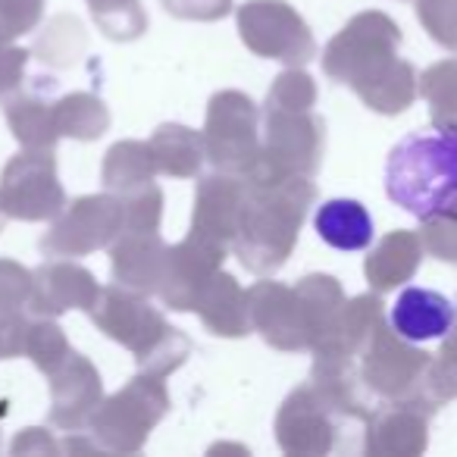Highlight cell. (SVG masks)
Wrapping results in <instances>:
<instances>
[{
	"label": "cell",
	"mask_w": 457,
	"mask_h": 457,
	"mask_svg": "<svg viewBox=\"0 0 457 457\" xmlns=\"http://www.w3.org/2000/svg\"><path fill=\"white\" fill-rule=\"evenodd\" d=\"M29 57H32V54L16 47L13 41H7L4 35H0V101L22 85Z\"/></svg>",
	"instance_id": "32"
},
{
	"label": "cell",
	"mask_w": 457,
	"mask_h": 457,
	"mask_svg": "<svg viewBox=\"0 0 457 457\" xmlns=\"http://www.w3.org/2000/svg\"><path fill=\"white\" fill-rule=\"evenodd\" d=\"M85 51V29L76 16H54L47 22V29L41 32L35 54L45 66H57L66 70L79 60V54Z\"/></svg>",
	"instance_id": "24"
},
{
	"label": "cell",
	"mask_w": 457,
	"mask_h": 457,
	"mask_svg": "<svg viewBox=\"0 0 457 457\" xmlns=\"http://www.w3.org/2000/svg\"><path fill=\"white\" fill-rule=\"evenodd\" d=\"M228 251H220L201 238L188 236L185 242L172 245L166 257L163 286H160V301L179 313H191L201 298L204 286L213 279L226 263Z\"/></svg>",
	"instance_id": "13"
},
{
	"label": "cell",
	"mask_w": 457,
	"mask_h": 457,
	"mask_svg": "<svg viewBox=\"0 0 457 457\" xmlns=\"http://www.w3.org/2000/svg\"><path fill=\"white\" fill-rule=\"evenodd\" d=\"M91 20L110 41H138L147 32L141 0H88Z\"/></svg>",
	"instance_id": "25"
},
{
	"label": "cell",
	"mask_w": 457,
	"mask_h": 457,
	"mask_svg": "<svg viewBox=\"0 0 457 457\" xmlns=\"http://www.w3.org/2000/svg\"><path fill=\"white\" fill-rule=\"evenodd\" d=\"M313 197L317 191L311 176L245 179V201L232 251L248 273L273 276L286 267Z\"/></svg>",
	"instance_id": "1"
},
{
	"label": "cell",
	"mask_w": 457,
	"mask_h": 457,
	"mask_svg": "<svg viewBox=\"0 0 457 457\" xmlns=\"http://www.w3.org/2000/svg\"><path fill=\"white\" fill-rule=\"evenodd\" d=\"M245 47L263 60L301 66L313 57V35L286 0H248L236 13Z\"/></svg>",
	"instance_id": "10"
},
{
	"label": "cell",
	"mask_w": 457,
	"mask_h": 457,
	"mask_svg": "<svg viewBox=\"0 0 457 457\" xmlns=\"http://www.w3.org/2000/svg\"><path fill=\"white\" fill-rule=\"evenodd\" d=\"M26 332H29L26 317L0 323V361H13V357L26 354Z\"/></svg>",
	"instance_id": "34"
},
{
	"label": "cell",
	"mask_w": 457,
	"mask_h": 457,
	"mask_svg": "<svg viewBox=\"0 0 457 457\" xmlns=\"http://www.w3.org/2000/svg\"><path fill=\"white\" fill-rule=\"evenodd\" d=\"M320 157H323V122L311 110L263 107L261 154L245 179L313 176Z\"/></svg>",
	"instance_id": "6"
},
{
	"label": "cell",
	"mask_w": 457,
	"mask_h": 457,
	"mask_svg": "<svg viewBox=\"0 0 457 457\" xmlns=\"http://www.w3.org/2000/svg\"><path fill=\"white\" fill-rule=\"evenodd\" d=\"M45 20V0H0V35L16 41L35 32Z\"/></svg>",
	"instance_id": "30"
},
{
	"label": "cell",
	"mask_w": 457,
	"mask_h": 457,
	"mask_svg": "<svg viewBox=\"0 0 457 457\" xmlns=\"http://www.w3.org/2000/svg\"><path fill=\"white\" fill-rule=\"evenodd\" d=\"M122 226H126V213H122L120 195L113 191L82 195L66 204L38 248L47 257H85L91 251L110 248L120 238Z\"/></svg>",
	"instance_id": "9"
},
{
	"label": "cell",
	"mask_w": 457,
	"mask_h": 457,
	"mask_svg": "<svg viewBox=\"0 0 457 457\" xmlns=\"http://www.w3.org/2000/svg\"><path fill=\"white\" fill-rule=\"evenodd\" d=\"M60 445L54 442V436L47 429H38V426H32V429H22L20 436L13 438V445H10V454L13 457H22V454H60Z\"/></svg>",
	"instance_id": "33"
},
{
	"label": "cell",
	"mask_w": 457,
	"mask_h": 457,
	"mask_svg": "<svg viewBox=\"0 0 457 457\" xmlns=\"http://www.w3.org/2000/svg\"><path fill=\"white\" fill-rule=\"evenodd\" d=\"M207 160L222 172L248 176L261 154V110L245 91H216L204 120Z\"/></svg>",
	"instance_id": "7"
},
{
	"label": "cell",
	"mask_w": 457,
	"mask_h": 457,
	"mask_svg": "<svg viewBox=\"0 0 457 457\" xmlns=\"http://www.w3.org/2000/svg\"><path fill=\"white\" fill-rule=\"evenodd\" d=\"M4 113L13 138L32 151H54L57 132V82L54 79H29L4 97Z\"/></svg>",
	"instance_id": "14"
},
{
	"label": "cell",
	"mask_w": 457,
	"mask_h": 457,
	"mask_svg": "<svg viewBox=\"0 0 457 457\" xmlns=\"http://www.w3.org/2000/svg\"><path fill=\"white\" fill-rule=\"evenodd\" d=\"M29 298H32V270L0 257V323L26 317Z\"/></svg>",
	"instance_id": "27"
},
{
	"label": "cell",
	"mask_w": 457,
	"mask_h": 457,
	"mask_svg": "<svg viewBox=\"0 0 457 457\" xmlns=\"http://www.w3.org/2000/svg\"><path fill=\"white\" fill-rule=\"evenodd\" d=\"M72 354V345L66 342V332L54 323V317H35L29 320L26 332V357L41 370L45 376H51L66 357Z\"/></svg>",
	"instance_id": "26"
},
{
	"label": "cell",
	"mask_w": 457,
	"mask_h": 457,
	"mask_svg": "<svg viewBox=\"0 0 457 457\" xmlns=\"http://www.w3.org/2000/svg\"><path fill=\"white\" fill-rule=\"evenodd\" d=\"M245 201V176L236 172H210L197 182L195 191V213H191L188 236L213 245L220 251H228L236 242L238 213Z\"/></svg>",
	"instance_id": "12"
},
{
	"label": "cell",
	"mask_w": 457,
	"mask_h": 457,
	"mask_svg": "<svg viewBox=\"0 0 457 457\" xmlns=\"http://www.w3.org/2000/svg\"><path fill=\"white\" fill-rule=\"evenodd\" d=\"M66 207V191L57 176L54 151H32L26 147L16 154L0 172V210L10 220L45 222L57 220Z\"/></svg>",
	"instance_id": "8"
},
{
	"label": "cell",
	"mask_w": 457,
	"mask_h": 457,
	"mask_svg": "<svg viewBox=\"0 0 457 457\" xmlns=\"http://www.w3.org/2000/svg\"><path fill=\"white\" fill-rule=\"evenodd\" d=\"M454 326V304L442 292L411 286L392 304V329L407 342L445 338Z\"/></svg>",
	"instance_id": "18"
},
{
	"label": "cell",
	"mask_w": 457,
	"mask_h": 457,
	"mask_svg": "<svg viewBox=\"0 0 457 457\" xmlns=\"http://www.w3.org/2000/svg\"><path fill=\"white\" fill-rule=\"evenodd\" d=\"M317 101V88L313 79L301 70H286L273 79L267 91V104L263 107H292V110H311Z\"/></svg>",
	"instance_id": "29"
},
{
	"label": "cell",
	"mask_w": 457,
	"mask_h": 457,
	"mask_svg": "<svg viewBox=\"0 0 457 457\" xmlns=\"http://www.w3.org/2000/svg\"><path fill=\"white\" fill-rule=\"evenodd\" d=\"M276 442L286 454H326L332 445V426L326 413V395L317 386H301L282 401L276 413Z\"/></svg>",
	"instance_id": "16"
},
{
	"label": "cell",
	"mask_w": 457,
	"mask_h": 457,
	"mask_svg": "<svg viewBox=\"0 0 457 457\" xmlns=\"http://www.w3.org/2000/svg\"><path fill=\"white\" fill-rule=\"evenodd\" d=\"M166 413H170V392L163 386V376L138 370V376H132L120 392L101 401L88 423V436L101 445V451L138 454Z\"/></svg>",
	"instance_id": "5"
},
{
	"label": "cell",
	"mask_w": 457,
	"mask_h": 457,
	"mask_svg": "<svg viewBox=\"0 0 457 457\" xmlns=\"http://www.w3.org/2000/svg\"><path fill=\"white\" fill-rule=\"evenodd\" d=\"M51 426L63 432H85L104 401V379L85 354L72 351L51 376Z\"/></svg>",
	"instance_id": "11"
},
{
	"label": "cell",
	"mask_w": 457,
	"mask_h": 457,
	"mask_svg": "<svg viewBox=\"0 0 457 457\" xmlns=\"http://www.w3.org/2000/svg\"><path fill=\"white\" fill-rule=\"evenodd\" d=\"M88 313L104 336L132 351L138 370L145 373L166 379L191 357V338L166 323V317L151 307L145 295H135L122 286L101 288Z\"/></svg>",
	"instance_id": "4"
},
{
	"label": "cell",
	"mask_w": 457,
	"mask_h": 457,
	"mask_svg": "<svg viewBox=\"0 0 457 457\" xmlns=\"http://www.w3.org/2000/svg\"><path fill=\"white\" fill-rule=\"evenodd\" d=\"M313 228L336 251H363L373 242V216L354 197L326 201L313 216Z\"/></svg>",
	"instance_id": "20"
},
{
	"label": "cell",
	"mask_w": 457,
	"mask_h": 457,
	"mask_svg": "<svg viewBox=\"0 0 457 457\" xmlns=\"http://www.w3.org/2000/svg\"><path fill=\"white\" fill-rule=\"evenodd\" d=\"M7 220H10V216L4 213V210H0V232H4V226H7Z\"/></svg>",
	"instance_id": "35"
},
{
	"label": "cell",
	"mask_w": 457,
	"mask_h": 457,
	"mask_svg": "<svg viewBox=\"0 0 457 457\" xmlns=\"http://www.w3.org/2000/svg\"><path fill=\"white\" fill-rule=\"evenodd\" d=\"M386 195L420 222L457 220V132H413L386 160Z\"/></svg>",
	"instance_id": "2"
},
{
	"label": "cell",
	"mask_w": 457,
	"mask_h": 457,
	"mask_svg": "<svg viewBox=\"0 0 457 457\" xmlns=\"http://www.w3.org/2000/svg\"><path fill=\"white\" fill-rule=\"evenodd\" d=\"M157 163H154V154L147 141H116L107 154H104L101 166V182L113 195H129V191H138L145 185H151L157 179Z\"/></svg>",
	"instance_id": "22"
},
{
	"label": "cell",
	"mask_w": 457,
	"mask_h": 457,
	"mask_svg": "<svg viewBox=\"0 0 457 457\" xmlns=\"http://www.w3.org/2000/svg\"><path fill=\"white\" fill-rule=\"evenodd\" d=\"M338 286L329 276H307L298 288L263 279L248 288L251 326L276 351L317 348L332 329Z\"/></svg>",
	"instance_id": "3"
},
{
	"label": "cell",
	"mask_w": 457,
	"mask_h": 457,
	"mask_svg": "<svg viewBox=\"0 0 457 457\" xmlns=\"http://www.w3.org/2000/svg\"><path fill=\"white\" fill-rule=\"evenodd\" d=\"M195 313L201 317V323L220 338H245L248 332H254V326H251V311H248V292H245L236 276L226 273V270H220V273L204 286L201 298H197V304H195Z\"/></svg>",
	"instance_id": "19"
},
{
	"label": "cell",
	"mask_w": 457,
	"mask_h": 457,
	"mask_svg": "<svg viewBox=\"0 0 457 457\" xmlns=\"http://www.w3.org/2000/svg\"><path fill=\"white\" fill-rule=\"evenodd\" d=\"M151 154L157 163L160 176L172 179H195L201 172L204 160H207V147H204V132L182 122H163L157 132L151 135Z\"/></svg>",
	"instance_id": "21"
},
{
	"label": "cell",
	"mask_w": 457,
	"mask_h": 457,
	"mask_svg": "<svg viewBox=\"0 0 457 457\" xmlns=\"http://www.w3.org/2000/svg\"><path fill=\"white\" fill-rule=\"evenodd\" d=\"M166 13L188 22H216L232 13V0H160Z\"/></svg>",
	"instance_id": "31"
},
{
	"label": "cell",
	"mask_w": 457,
	"mask_h": 457,
	"mask_svg": "<svg viewBox=\"0 0 457 457\" xmlns=\"http://www.w3.org/2000/svg\"><path fill=\"white\" fill-rule=\"evenodd\" d=\"M122 213H126L122 232H160V220H163V191H160V185L151 182L145 188L122 195Z\"/></svg>",
	"instance_id": "28"
},
{
	"label": "cell",
	"mask_w": 457,
	"mask_h": 457,
	"mask_svg": "<svg viewBox=\"0 0 457 457\" xmlns=\"http://www.w3.org/2000/svg\"><path fill=\"white\" fill-rule=\"evenodd\" d=\"M110 129V110L97 95L72 91L57 97V132L60 138L97 141Z\"/></svg>",
	"instance_id": "23"
},
{
	"label": "cell",
	"mask_w": 457,
	"mask_h": 457,
	"mask_svg": "<svg viewBox=\"0 0 457 457\" xmlns=\"http://www.w3.org/2000/svg\"><path fill=\"white\" fill-rule=\"evenodd\" d=\"M101 295L95 273L82 263L72 261H51L32 270V298L29 311L35 317H63L70 311H91Z\"/></svg>",
	"instance_id": "15"
},
{
	"label": "cell",
	"mask_w": 457,
	"mask_h": 457,
	"mask_svg": "<svg viewBox=\"0 0 457 457\" xmlns=\"http://www.w3.org/2000/svg\"><path fill=\"white\" fill-rule=\"evenodd\" d=\"M166 257H170V245L160 238V232H120V238L110 245L113 282L151 298L163 286Z\"/></svg>",
	"instance_id": "17"
}]
</instances>
